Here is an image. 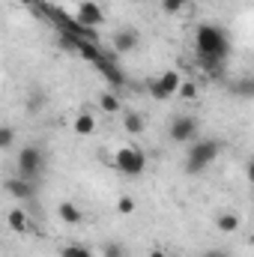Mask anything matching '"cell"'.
Wrapping results in <instances>:
<instances>
[{
    "label": "cell",
    "instance_id": "6da1fadb",
    "mask_svg": "<svg viewBox=\"0 0 254 257\" xmlns=\"http://www.w3.org/2000/svg\"><path fill=\"white\" fill-rule=\"evenodd\" d=\"M194 48H197V57H209V60H224L227 57V48H230V39L221 27L215 24H200L197 33H194Z\"/></svg>",
    "mask_w": 254,
    "mask_h": 257
},
{
    "label": "cell",
    "instance_id": "7a4b0ae2",
    "mask_svg": "<svg viewBox=\"0 0 254 257\" xmlns=\"http://www.w3.org/2000/svg\"><path fill=\"white\" fill-rule=\"evenodd\" d=\"M221 153V144L206 138V141H194L186 150V174H203Z\"/></svg>",
    "mask_w": 254,
    "mask_h": 257
},
{
    "label": "cell",
    "instance_id": "3957f363",
    "mask_svg": "<svg viewBox=\"0 0 254 257\" xmlns=\"http://www.w3.org/2000/svg\"><path fill=\"white\" fill-rule=\"evenodd\" d=\"M114 168L120 171V174H126V177H141L144 171H147V153L138 147V144H123V147H117V153H114Z\"/></svg>",
    "mask_w": 254,
    "mask_h": 257
},
{
    "label": "cell",
    "instance_id": "277c9868",
    "mask_svg": "<svg viewBox=\"0 0 254 257\" xmlns=\"http://www.w3.org/2000/svg\"><path fill=\"white\" fill-rule=\"evenodd\" d=\"M15 168H18V177H24V180H36L39 174H42V168H45V153L39 150V147H21L18 150V162H15Z\"/></svg>",
    "mask_w": 254,
    "mask_h": 257
},
{
    "label": "cell",
    "instance_id": "5b68a950",
    "mask_svg": "<svg viewBox=\"0 0 254 257\" xmlns=\"http://www.w3.org/2000/svg\"><path fill=\"white\" fill-rule=\"evenodd\" d=\"M197 128H200V123H197L194 117L180 114V117H174V120H171L168 135H171V141H174V144H191V141L197 138Z\"/></svg>",
    "mask_w": 254,
    "mask_h": 257
},
{
    "label": "cell",
    "instance_id": "8992f818",
    "mask_svg": "<svg viewBox=\"0 0 254 257\" xmlns=\"http://www.w3.org/2000/svg\"><path fill=\"white\" fill-rule=\"evenodd\" d=\"M75 21L90 27V30H99L105 24V12L96 0H78V9H75Z\"/></svg>",
    "mask_w": 254,
    "mask_h": 257
},
{
    "label": "cell",
    "instance_id": "52a82bcc",
    "mask_svg": "<svg viewBox=\"0 0 254 257\" xmlns=\"http://www.w3.org/2000/svg\"><path fill=\"white\" fill-rule=\"evenodd\" d=\"M96 69H99V72L105 75V81L111 84V93H117V90H123V87H126L129 78H126V72L117 66V54H114V51H111V54L105 51V60H99Z\"/></svg>",
    "mask_w": 254,
    "mask_h": 257
},
{
    "label": "cell",
    "instance_id": "ba28073f",
    "mask_svg": "<svg viewBox=\"0 0 254 257\" xmlns=\"http://www.w3.org/2000/svg\"><path fill=\"white\" fill-rule=\"evenodd\" d=\"M6 192L15 200H30L36 197V180H24V177H9L6 180Z\"/></svg>",
    "mask_w": 254,
    "mask_h": 257
},
{
    "label": "cell",
    "instance_id": "9c48e42d",
    "mask_svg": "<svg viewBox=\"0 0 254 257\" xmlns=\"http://www.w3.org/2000/svg\"><path fill=\"white\" fill-rule=\"evenodd\" d=\"M156 81H159V87H162L165 99H171V96H177V90H180V84H183V75H180L177 69H168V72H162Z\"/></svg>",
    "mask_w": 254,
    "mask_h": 257
},
{
    "label": "cell",
    "instance_id": "30bf717a",
    "mask_svg": "<svg viewBox=\"0 0 254 257\" xmlns=\"http://www.w3.org/2000/svg\"><path fill=\"white\" fill-rule=\"evenodd\" d=\"M111 42H114V54H129L138 48V33L135 30H117Z\"/></svg>",
    "mask_w": 254,
    "mask_h": 257
},
{
    "label": "cell",
    "instance_id": "8fae6325",
    "mask_svg": "<svg viewBox=\"0 0 254 257\" xmlns=\"http://www.w3.org/2000/svg\"><path fill=\"white\" fill-rule=\"evenodd\" d=\"M75 51L87 60V63H99V60H105V51L99 48V42H90V39H78V45H75Z\"/></svg>",
    "mask_w": 254,
    "mask_h": 257
},
{
    "label": "cell",
    "instance_id": "7c38bea8",
    "mask_svg": "<svg viewBox=\"0 0 254 257\" xmlns=\"http://www.w3.org/2000/svg\"><path fill=\"white\" fill-rule=\"evenodd\" d=\"M72 132H75V135H81V138H90V135L96 132V117H93V114H87V111H81V114L72 120Z\"/></svg>",
    "mask_w": 254,
    "mask_h": 257
},
{
    "label": "cell",
    "instance_id": "4fadbf2b",
    "mask_svg": "<svg viewBox=\"0 0 254 257\" xmlns=\"http://www.w3.org/2000/svg\"><path fill=\"white\" fill-rule=\"evenodd\" d=\"M6 224H9L15 233H27V230H30V218H27V212H24V209H18V206H15V209H9Z\"/></svg>",
    "mask_w": 254,
    "mask_h": 257
},
{
    "label": "cell",
    "instance_id": "5bb4252c",
    "mask_svg": "<svg viewBox=\"0 0 254 257\" xmlns=\"http://www.w3.org/2000/svg\"><path fill=\"white\" fill-rule=\"evenodd\" d=\"M123 128H126L129 135H141V132H147V117H144L141 111H126Z\"/></svg>",
    "mask_w": 254,
    "mask_h": 257
},
{
    "label": "cell",
    "instance_id": "9a60e30c",
    "mask_svg": "<svg viewBox=\"0 0 254 257\" xmlns=\"http://www.w3.org/2000/svg\"><path fill=\"white\" fill-rule=\"evenodd\" d=\"M57 215L63 218V224H78L84 215H81V209L72 203V200H60V206H57Z\"/></svg>",
    "mask_w": 254,
    "mask_h": 257
},
{
    "label": "cell",
    "instance_id": "2e32d148",
    "mask_svg": "<svg viewBox=\"0 0 254 257\" xmlns=\"http://www.w3.org/2000/svg\"><path fill=\"white\" fill-rule=\"evenodd\" d=\"M215 227H218L221 233H236V230H239V215H236V212H221V215L215 218Z\"/></svg>",
    "mask_w": 254,
    "mask_h": 257
},
{
    "label": "cell",
    "instance_id": "e0dca14e",
    "mask_svg": "<svg viewBox=\"0 0 254 257\" xmlns=\"http://www.w3.org/2000/svg\"><path fill=\"white\" fill-rule=\"evenodd\" d=\"M99 108H102V111H108V114H117V111L123 108V102H120V96H117V93H111V90H108V93H102V96H99Z\"/></svg>",
    "mask_w": 254,
    "mask_h": 257
},
{
    "label": "cell",
    "instance_id": "ac0fdd59",
    "mask_svg": "<svg viewBox=\"0 0 254 257\" xmlns=\"http://www.w3.org/2000/svg\"><path fill=\"white\" fill-rule=\"evenodd\" d=\"M177 96H180V99H197V84H194V81H186V78H183V84H180V90H177Z\"/></svg>",
    "mask_w": 254,
    "mask_h": 257
},
{
    "label": "cell",
    "instance_id": "d6986e66",
    "mask_svg": "<svg viewBox=\"0 0 254 257\" xmlns=\"http://www.w3.org/2000/svg\"><path fill=\"white\" fill-rule=\"evenodd\" d=\"M12 144H15V128L12 126H0V153L9 150Z\"/></svg>",
    "mask_w": 254,
    "mask_h": 257
},
{
    "label": "cell",
    "instance_id": "ffe728a7",
    "mask_svg": "<svg viewBox=\"0 0 254 257\" xmlns=\"http://www.w3.org/2000/svg\"><path fill=\"white\" fill-rule=\"evenodd\" d=\"M183 9H186L183 0H162V12H165V15H180Z\"/></svg>",
    "mask_w": 254,
    "mask_h": 257
},
{
    "label": "cell",
    "instance_id": "44dd1931",
    "mask_svg": "<svg viewBox=\"0 0 254 257\" xmlns=\"http://www.w3.org/2000/svg\"><path fill=\"white\" fill-rule=\"evenodd\" d=\"M60 257H93V251L84 248V245H66L63 251H60Z\"/></svg>",
    "mask_w": 254,
    "mask_h": 257
},
{
    "label": "cell",
    "instance_id": "7402d4cb",
    "mask_svg": "<svg viewBox=\"0 0 254 257\" xmlns=\"http://www.w3.org/2000/svg\"><path fill=\"white\" fill-rule=\"evenodd\" d=\"M117 209H120L123 215H132V212H135V200H132L129 194H123V197L117 200Z\"/></svg>",
    "mask_w": 254,
    "mask_h": 257
},
{
    "label": "cell",
    "instance_id": "603a6c76",
    "mask_svg": "<svg viewBox=\"0 0 254 257\" xmlns=\"http://www.w3.org/2000/svg\"><path fill=\"white\" fill-rule=\"evenodd\" d=\"M147 90H150V96H153V99H162V102H165V93H162V87H159V81H156V78H150V81H147Z\"/></svg>",
    "mask_w": 254,
    "mask_h": 257
},
{
    "label": "cell",
    "instance_id": "cb8c5ba5",
    "mask_svg": "<svg viewBox=\"0 0 254 257\" xmlns=\"http://www.w3.org/2000/svg\"><path fill=\"white\" fill-rule=\"evenodd\" d=\"M102 257H123V248L120 245H105L102 248Z\"/></svg>",
    "mask_w": 254,
    "mask_h": 257
},
{
    "label": "cell",
    "instance_id": "d4e9b609",
    "mask_svg": "<svg viewBox=\"0 0 254 257\" xmlns=\"http://www.w3.org/2000/svg\"><path fill=\"white\" fill-rule=\"evenodd\" d=\"M203 257H230V254H227L224 248H209V251H206Z\"/></svg>",
    "mask_w": 254,
    "mask_h": 257
},
{
    "label": "cell",
    "instance_id": "484cf974",
    "mask_svg": "<svg viewBox=\"0 0 254 257\" xmlns=\"http://www.w3.org/2000/svg\"><path fill=\"white\" fill-rule=\"evenodd\" d=\"M150 257H168V254H165L162 248H156V251H150Z\"/></svg>",
    "mask_w": 254,
    "mask_h": 257
},
{
    "label": "cell",
    "instance_id": "4316f807",
    "mask_svg": "<svg viewBox=\"0 0 254 257\" xmlns=\"http://www.w3.org/2000/svg\"><path fill=\"white\" fill-rule=\"evenodd\" d=\"M21 3H24V6H30V9H33V6H36V3H39V0H21Z\"/></svg>",
    "mask_w": 254,
    "mask_h": 257
},
{
    "label": "cell",
    "instance_id": "83f0119b",
    "mask_svg": "<svg viewBox=\"0 0 254 257\" xmlns=\"http://www.w3.org/2000/svg\"><path fill=\"white\" fill-rule=\"evenodd\" d=\"M183 3H186V6H189V3H191V0H183Z\"/></svg>",
    "mask_w": 254,
    "mask_h": 257
}]
</instances>
